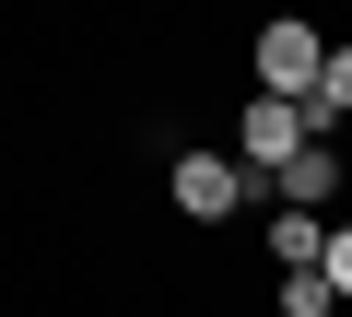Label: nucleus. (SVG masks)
Wrapping results in <instances>:
<instances>
[{
  "mask_svg": "<svg viewBox=\"0 0 352 317\" xmlns=\"http://www.w3.org/2000/svg\"><path fill=\"white\" fill-rule=\"evenodd\" d=\"M164 200L188 212V223H235V212H258V200H282L258 165H235V153H176L164 165Z\"/></svg>",
  "mask_w": 352,
  "mask_h": 317,
  "instance_id": "nucleus-1",
  "label": "nucleus"
},
{
  "mask_svg": "<svg viewBox=\"0 0 352 317\" xmlns=\"http://www.w3.org/2000/svg\"><path fill=\"white\" fill-rule=\"evenodd\" d=\"M317 83H329V36H317L305 12H270V24H258V94L317 106Z\"/></svg>",
  "mask_w": 352,
  "mask_h": 317,
  "instance_id": "nucleus-2",
  "label": "nucleus"
},
{
  "mask_svg": "<svg viewBox=\"0 0 352 317\" xmlns=\"http://www.w3.org/2000/svg\"><path fill=\"white\" fill-rule=\"evenodd\" d=\"M294 153H317V118H305V106H282V94H247V118H235V165L282 177Z\"/></svg>",
  "mask_w": 352,
  "mask_h": 317,
  "instance_id": "nucleus-3",
  "label": "nucleus"
},
{
  "mask_svg": "<svg viewBox=\"0 0 352 317\" xmlns=\"http://www.w3.org/2000/svg\"><path fill=\"white\" fill-rule=\"evenodd\" d=\"M270 188H282V212H329V200H340V153H329V141H317V153H294Z\"/></svg>",
  "mask_w": 352,
  "mask_h": 317,
  "instance_id": "nucleus-4",
  "label": "nucleus"
},
{
  "mask_svg": "<svg viewBox=\"0 0 352 317\" xmlns=\"http://www.w3.org/2000/svg\"><path fill=\"white\" fill-rule=\"evenodd\" d=\"M270 247H282V270H329V223L317 212H270Z\"/></svg>",
  "mask_w": 352,
  "mask_h": 317,
  "instance_id": "nucleus-5",
  "label": "nucleus"
},
{
  "mask_svg": "<svg viewBox=\"0 0 352 317\" xmlns=\"http://www.w3.org/2000/svg\"><path fill=\"white\" fill-rule=\"evenodd\" d=\"M305 118H317V129H340V118H352V36L329 47V83H317V106H305Z\"/></svg>",
  "mask_w": 352,
  "mask_h": 317,
  "instance_id": "nucleus-6",
  "label": "nucleus"
},
{
  "mask_svg": "<svg viewBox=\"0 0 352 317\" xmlns=\"http://www.w3.org/2000/svg\"><path fill=\"white\" fill-rule=\"evenodd\" d=\"M340 294H329V270H282V317H329Z\"/></svg>",
  "mask_w": 352,
  "mask_h": 317,
  "instance_id": "nucleus-7",
  "label": "nucleus"
},
{
  "mask_svg": "<svg viewBox=\"0 0 352 317\" xmlns=\"http://www.w3.org/2000/svg\"><path fill=\"white\" fill-rule=\"evenodd\" d=\"M329 294H352V223H329Z\"/></svg>",
  "mask_w": 352,
  "mask_h": 317,
  "instance_id": "nucleus-8",
  "label": "nucleus"
}]
</instances>
